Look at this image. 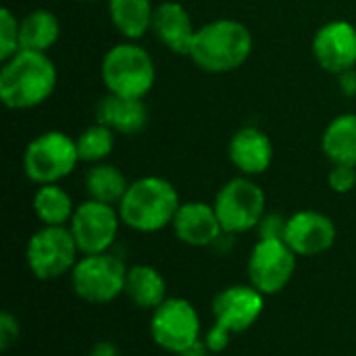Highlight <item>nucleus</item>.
<instances>
[{
	"label": "nucleus",
	"instance_id": "obj_1",
	"mask_svg": "<svg viewBox=\"0 0 356 356\" xmlns=\"http://www.w3.org/2000/svg\"><path fill=\"white\" fill-rule=\"evenodd\" d=\"M58 73L46 52L19 50L0 67V100L10 111H29L48 102Z\"/></svg>",
	"mask_w": 356,
	"mask_h": 356
},
{
	"label": "nucleus",
	"instance_id": "obj_2",
	"mask_svg": "<svg viewBox=\"0 0 356 356\" xmlns=\"http://www.w3.org/2000/svg\"><path fill=\"white\" fill-rule=\"evenodd\" d=\"M252 33L236 19H215L200 25L188 58L204 73L223 75L240 69L252 54Z\"/></svg>",
	"mask_w": 356,
	"mask_h": 356
},
{
	"label": "nucleus",
	"instance_id": "obj_3",
	"mask_svg": "<svg viewBox=\"0 0 356 356\" xmlns=\"http://www.w3.org/2000/svg\"><path fill=\"white\" fill-rule=\"evenodd\" d=\"M179 207V192L169 179L144 175L129 184L117 209L125 227L138 234H156L173 223Z\"/></svg>",
	"mask_w": 356,
	"mask_h": 356
},
{
	"label": "nucleus",
	"instance_id": "obj_4",
	"mask_svg": "<svg viewBox=\"0 0 356 356\" xmlns=\"http://www.w3.org/2000/svg\"><path fill=\"white\" fill-rule=\"evenodd\" d=\"M100 79L108 94L144 100L156 81L154 58L138 42L123 40L104 52Z\"/></svg>",
	"mask_w": 356,
	"mask_h": 356
},
{
	"label": "nucleus",
	"instance_id": "obj_5",
	"mask_svg": "<svg viewBox=\"0 0 356 356\" xmlns=\"http://www.w3.org/2000/svg\"><path fill=\"white\" fill-rule=\"evenodd\" d=\"M79 161L75 138L60 129H48L29 140L23 150L25 177L35 186L60 184L69 177Z\"/></svg>",
	"mask_w": 356,
	"mask_h": 356
},
{
	"label": "nucleus",
	"instance_id": "obj_6",
	"mask_svg": "<svg viewBox=\"0 0 356 356\" xmlns=\"http://www.w3.org/2000/svg\"><path fill=\"white\" fill-rule=\"evenodd\" d=\"M81 252L69 225H42L25 246L29 273L40 282H52L73 271Z\"/></svg>",
	"mask_w": 356,
	"mask_h": 356
},
{
	"label": "nucleus",
	"instance_id": "obj_7",
	"mask_svg": "<svg viewBox=\"0 0 356 356\" xmlns=\"http://www.w3.org/2000/svg\"><path fill=\"white\" fill-rule=\"evenodd\" d=\"M213 207L223 232L227 236H236L259 227L267 213V196L252 177L238 175L219 188Z\"/></svg>",
	"mask_w": 356,
	"mask_h": 356
},
{
	"label": "nucleus",
	"instance_id": "obj_8",
	"mask_svg": "<svg viewBox=\"0 0 356 356\" xmlns=\"http://www.w3.org/2000/svg\"><path fill=\"white\" fill-rule=\"evenodd\" d=\"M127 265L113 252L81 254L73 267L71 288L77 298L90 305H108L125 290Z\"/></svg>",
	"mask_w": 356,
	"mask_h": 356
},
{
	"label": "nucleus",
	"instance_id": "obj_9",
	"mask_svg": "<svg viewBox=\"0 0 356 356\" xmlns=\"http://www.w3.org/2000/svg\"><path fill=\"white\" fill-rule=\"evenodd\" d=\"M298 254L284 238H259L248 257V280L265 296L280 294L294 277Z\"/></svg>",
	"mask_w": 356,
	"mask_h": 356
},
{
	"label": "nucleus",
	"instance_id": "obj_10",
	"mask_svg": "<svg viewBox=\"0 0 356 356\" xmlns=\"http://www.w3.org/2000/svg\"><path fill=\"white\" fill-rule=\"evenodd\" d=\"M121 225L123 221L117 207L88 198L75 207L69 229L81 254H100L111 252Z\"/></svg>",
	"mask_w": 356,
	"mask_h": 356
},
{
	"label": "nucleus",
	"instance_id": "obj_11",
	"mask_svg": "<svg viewBox=\"0 0 356 356\" xmlns=\"http://www.w3.org/2000/svg\"><path fill=\"white\" fill-rule=\"evenodd\" d=\"M150 336L154 344L171 355H181L200 340V315L184 298H167L150 317Z\"/></svg>",
	"mask_w": 356,
	"mask_h": 356
},
{
	"label": "nucleus",
	"instance_id": "obj_12",
	"mask_svg": "<svg viewBox=\"0 0 356 356\" xmlns=\"http://www.w3.org/2000/svg\"><path fill=\"white\" fill-rule=\"evenodd\" d=\"M265 294L252 284H236L223 288L211 305L213 319L234 336L248 332L265 311Z\"/></svg>",
	"mask_w": 356,
	"mask_h": 356
},
{
	"label": "nucleus",
	"instance_id": "obj_13",
	"mask_svg": "<svg viewBox=\"0 0 356 356\" xmlns=\"http://www.w3.org/2000/svg\"><path fill=\"white\" fill-rule=\"evenodd\" d=\"M338 238L332 217L325 213L305 209L288 217L284 240L298 257H319L327 252Z\"/></svg>",
	"mask_w": 356,
	"mask_h": 356
},
{
	"label": "nucleus",
	"instance_id": "obj_14",
	"mask_svg": "<svg viewBox=\"0 0 356 356\" xmlns=\"http://www.w3.org/2000/svg\"><path fill=\"white\" fill-rule=\"evenodd\" d=\"M313 56L317 65L334 75L356 67V27L336 19L321 25L313 35Z\"/></svg>",
	"mask_w": 356,
	"mask_h": 356
},
{
	"label": "nucleus",
	"instance_id": "obj_15",
	"mask_svg": "<svg viewBox=\"0 0 356 356\" xmlns=\"http://www.w3.org/2000/svg\"><path fill=\"white\" fill-rule=\"evenodd\" d=\"M171 227H173L175 238L181 244L192 246V248L213 246L219 242L221 236H225L215 207L209 202H200V200L181 202Z\"/></svg>",
	"mask_w": 356,
	"mask_h": 356
},
{
	"label": "nucleus",
	"instance_id": "obj_16",
	"mask_svg": "<svg viewBox=\"0 0 356 356\" xmlns=\"http://www.w3.org/2000/svg\"><path fill=\"white\" fill-rule=\"evenodd\" d=\"M227 156L240 175L257 177L263 175L273 163V142L263 129L246 125L232 136Z\"/></svg>",
	"mask_w": 356,
	"mask_h": 356
},
{
	"label": "nucleus",
	"instance_id": "obj_17",
	"mask_svg": "<svg viewBox=\"0 0 356 356\" xmlns=\"http://www.w3.org/2000/svg\"><path fill=\"white\" fill-rule=\"evenodd\" d=\"M196 29L198 27H194L192 17L184 4L175 0H165L154 6L152 33L173 54H190Z\"/></svg>",
	"mask_w": 356,
	"mask_h": 356
},
{
	"label": "nucleus",
	"instance_id": "obj_18",
	"mask_svg": "<svg viewBox=\"0 0 356 356\" xmlns=\"http://www.w3.org/2000/svg\"><path fill=\"white\" fill-rule=\"evenodd\" d=\"M148 106L142 98H125L106 92L96 106V121L111 127L117 136L142 134L148 125Z\"/></svg>",
	"mask_w": 356,
	"mask_h": 356
},
{
	"label": "nucleus",
	"instance_id": "obj_19",
	"mask_svg": "<svg viewBox=\"0 0 356 356\" xmlns=\"http://www.w3.org/2000/svg\"><path fill=\"white\" fill-rule=\"evenodd\" d=\"M123 294L129 302L144 311H154L169 298L163 273L150 265H134L127 269Z\"/></svg>",
	"mask_w": 356,
	"mask_h": 356
},
{
	"label": "nucleus",
	"instance_id": "obj_20",
	"mask_svg": "<svg viewBox=\"0 0 356 356\" xmlns=\"http://www.w3.org/2000/svg\"><path fill=\"white\" fill-rule=\"evenodd\" d=\"M108 19L123 40L138 42L152 31L154 6L150 0H106Z\"/></svg>",
	"mask_w": 356,
	"mask_h": 356
},
{
	"label": "nucleus",
	"instance_id": "obj_21",
	"mask_svg": "<svg viewBox=\"0 0 356 356\" xmlns=\"http://www.w3.org/2000/svg\"><path fill=\"white\" fill-rule=\"evenodd\" d=\"M321 150L332 165L356 167V113H342L321 136Z\"/></svg>",
	"mask_w": 356,
	"mask_h": 356
},
{
	"label": "nucleus",
	"instance_id": "obj_22",
	"mask_svg": "<svg viewBox=\"0 0 356 356\" xmlns=\"http://www.w3.org/2000/svg\"><path fill=\"white\" fill-rule=\"evenodd\" d=\"M60 38V21L52 10L35 8L19 19V40L21 50L46 52Z\"/></svg>",
	"mask_w": 356,
	"mask_h": 356
},
{
	"label": "nucleus",
	"instance_id": "obj_23",
	"mask_svg": "<svg viewBox=\"0 0 356 356\" xmlns=\"http://www.w3.org/2000/svg\"><path fill=\"white\" fill-rule=\"evenodd\" d=\"M129 184L131 181H127L125 173L106 161L90 165V169L86 171V177H83L88 198L104 202V204H113V207H119Z\"/></svg>",
	"mask_w": 356,
	"mask_h": 356
},
{
	"label": "nucleus",
	"instance_id": "obj_24",
	"mask_svg": "<svg viewBox=\"0 0 356 356\" xmlns=\"http://www.w3.org/2000/svg\"><path fill=\"white\" fill-rule=\"evenodd\" d=\"M31 207L42 225H69L75 213L73 198L60 184L38 186Z\"/></svg>",
	"mask_w": 356,
	"mask_h": 356
},
{
	"label": "nucleus",
	"instance_id": "obj_25",
	"mask_svg": "<svg viewBox=\"0 0 356 356\" xmlns=\"http://www.w3.org/2000/svg\"><path fill=\"white\" fill-rule=\"evenodd\" d=\"M115 142H117V134L102 125V123H94L90 127H86L77 138V152H79V161L88 163V165H96V163H104L113 150H115Z\"/></svg>",
	"mask_w": 356,
	"mask_h": 356
},
{
	"label": "nucleus",
	"instance_id": "obj_26",
	"mask_svg": "<svg viewBox=\"0 0 356 356\" xmlns=\"http://www.w3.org/2000/svg\"><path fill=\"white\" fill-rule=\"evenodd\" d=\"M21 50L19 40V19L10 8L0 10V60H8Z\"/></svg>",
	"mask_w": 356,
	"mask_h": 356
},
{
	"label": "nucleus",
	"instance_id": "obj_27",
	"mask_svg": "<svg viewBox=\"0 0 356 356\" xmlns=\"http://www.w3.org/2000/svg\"><path fill=\"white\" fill-rule=\"evenodd\" d=\"M327 186L336 194H348L356 188V167L350 165H332L327 173Z\"/></svg>",
	"mask_w": 356,
	"mask_h": 356
},
{
	"label": "nucleus",
	"instance_id": "obj_28",
	"mask_svg": "<svg viewBox=\"0 0 356 356\" xmlns=\"http://www.w3.org/2000/svg\"><path fill=\"white\" fill-rule=\"evenodd\" d=\"M288 217H282L280 213H265V217L259 223V238H284Z\"/></svg>",
	"mask_w": 356,
	"mask_h": 356
},
{
	"label": "nucleus",
	"instance_id": "obj_29",
	"mask_svg": "<svg viewBox=\"0 0 356 356\" xmlns=\"http://www.w3.org/2000/svg\"><path fill=\"white\" fill-rule=\"evenodd\" d=\"M17 340H19V319L13 313L4 311L0 315V348L8 350Z\"/></svg>",
	"mask_w": 356,
	"mask_h": 356
},
{
	"label": "nucleus",
	"instance_id": "obj_30",
	"mask_svg": "<svg viewBox=\"0 0 356 356\" xmlns=\"http://www.w3.org/2000/svg\"><path fill=\"white\" fill-rule=\"evenodd\" d=\"M232 332L229 330H225V327H221L219 323H213V327L204 334V344L209 346V350H211V355H219V353H223L227 346H229V340H232Z\"/></svg>",
	"mask_w": 356,
	"mask_h": 356
},
{
	"label": "nucleus",
	"instance_id": "obj_31",
	"mask_svg": "<svg viewBox=\"0 0 356 356\" xmlns=\"http://www.w3.org/2000/svg\"><path fill=\"white\" fill-rule=\"evenodd\" d=\"M338 77H340V90H342V94H344V96H348V98H355L356 96V67L355 69H348V71H344V73H340Z\"/></svg>",
	"mask_w": 356,
	"mask_h": 356
},
{
	"label": "nucleus",
	"instance_id": "obj_32",
	"mask_svg": "<svg viewBox=\"0 0 356 356\" xmlns=\"http://www.w3.org/2000/svg\"><path fill=\"white\" fill-rule=\"evenodd\" d=\"M88 356H121V350L111 340H100L90 348Z\"/></svg>",
	"mask_w": 356,
	"mask_h": 356
},
{
	"label": "nucleus",
	"instance_id": "obj_33",
	"mask_svg": "<svg viewBox=\"0 0 356 356\" xmlns=\"http://www.w3.org/2000/svg\"><path fill=\"white\" fill-rule=\"evenodd\" d=\"M179 356H211V350H209V346L204 344V340L200 338L198 342H194L190 348H186Z\"/></svg>",
	"mask_w": 356,
	"mask_h": 356
},
{
	"label": "nucleus",
	"instance_id": "obj_34",
	"mask_svg": "<svg viewBox=\"0 0 356 356\" xmlns=\"http://www.w3.org/2000/svg\"><path fill=\"white\" fill-rule=\"evenodd\" d=\"M77 2H98V0H77Z\"/></svg>",
	"mask_w": 356,
	"mask_h": 356
}]
</instances>
